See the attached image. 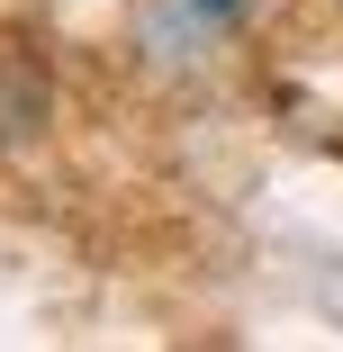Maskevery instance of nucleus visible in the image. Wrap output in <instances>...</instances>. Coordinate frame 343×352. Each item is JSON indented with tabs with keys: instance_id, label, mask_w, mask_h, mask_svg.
Listing matches in <instances>:
<instances>
[{
	"instance_id": "obj_1",
	"label": "nucleus",
	"mask_w": 343,
	"mask_h": 352,
	"mask_svg": "<svg viewBox=\"0 0 343 352\" xmlns=\"http://www.w3.org/2000/svg\"><path fill=\"white\" fill-rule=\"evenodd\" d=\"M199 10H208V19H235V10H244V0H199Z\"/></svg>"
}]
</instances>
